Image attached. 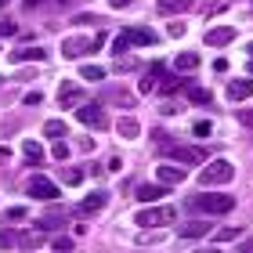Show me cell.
<instances>
[{"label": "cell", "mask_w": 253, "mask_h": 253, "mask_svg": "<svg viewBox=\"0 0 253 253\" xmlns=\"http://www.w3.org/2000/svg\"><path fill=\"white\" fill-rule=\"evenodd\" d=\"M76 120H80V123H87V126H98V130H101V126H109V120H105V109H101V105H94V101L80 105V109H76Z\"/></svg>", "instance_id": "cell-7"}, {"label": "cell", "mask_w": 253, "mask_h": 253, "mask_svg": "<svg viewBox=\"0 0 253 253\" xmlns=\"http://www.w3.org/2000/svg\"><path fill=\"white\" fill-rule=\"evenodd\" d=\"M210 221H195V224H185V228H181V239H199V235H206V232H210Z\"/></svg>", "instance_id": "cell-19"}, {"label": "cell", "mask_w": 253, "mask_h": 253, "mask_svg": "<svg viewBox=\"0 0 253 253\" xmlns=\"http://www.w3.org/2000/svg\"><path fill=\"white\" fill-rule=\"evenodd\" d=\"M73 22H76V26H90V22H98V15H90V11H84V15H76Z\"/></svg>", "instance_id": "cell-33"}, {"label": "cell", "mask_w": 253, "mask_h": 253, "mask_svg": "<svg viewBox=\"0 0 253 253\" xmlns=\"http://www.w3.org/2000/svg\"><path fill=\"white\" fill-rule=\"evenodd\" d=\"M246 51H250V54H253V43H246Z\"/></svg>", "instance_id": "cell-45"}, {"label": "cell", "mask_w": 253, "mask_h": 253, "mask_svg": "<svg viewBox=\"0 0 253 253\" xmlns=\"http://www.w3.org/2000/svg\"><path fill=\"white\" fill-rule=\"evenodd\" d=\"M26 213H29L26 206H11V210H7L4 217H7V221H22V217H26Z\"/></svg>", "instance_id": "cell-29"}, {"label": "cell", "mask_w": 253, "mask_h": 253, "mask_svg": "<svg viewBox=\"0 0 253 253\" xmlns=\"http://www.w3.org/2000/svg\"><path fill=\"white\" fill-rule=\"evenodd\" d=\"M156 177L163 181V185H177V181H185V167H174V163H159Z\"/></svg>", "instance_id": "cell-9"}, {"label": "cell", "mask_w": 253, "mask_h": 253, "mask_svg": "<svg viewBox=\"0 0 253 253\" xmlns=\"http://www.w3.org/2000/svg\"><path fill=\"white\" fill-rule=\"evenodd\" d=\"M105 203H109V192H90L80 203V213H98V210H105Z\"/></svg>", "instance_id": "cell-11"}, {"label": "cell", "mask_w": 253, "mask_h": 253, "mask_svg": "<svg viewBox=\"0 0 253 253\" xmlns=\"http://www.w3.org/2000/svg\"><path fill=\"white\" fill-rule=\"evenodd\" d=\"M22 152H26V159H29L33 167H40V159H43V148H40V141H33V137H29V141H22Z\"/></svg>", "instance_id": "cell-18"}, {"label": "cell", "mask_w": 253, "mask_h": 253, "mask_svg": "<svg viewBox=\"0 0 253 253\" xmlns=\"http://www.w3.org/2000/svg\"><path fill=\"white\" fill-rule=\"evenodd\" d=\"M43 134H47V137H54V141H58V137L65 134V123H62V120H47V123H43Z\"/></svg>", "instance_id": "cell-24"}, {"label": "cell", "mask_w": 253, "mask_h": 253, "mask_svg": "<svg viewBox=\"0 0 253 253\" xmlns=\"http://www.w3.org/2000/svg\"><path fill=\"white\" fill-rule=\"evenodd\" d=\"M174 65L181 69V73H192V69H195V65H199V54H195V51H181Z\"/></svg>", "instance_id": "cell-20"}, {"label": "cell", "mask_w": 253, "mask_h": 253, "mask_svg": "<svg viewBox=\"0 0 253 253\" xmlns=\"http://www.w3.org/2000/svg\"><path fill=\"white\" fill-rule=\"evenodd\" d=\"M73 250V239H54V253H69Z\"/></svg>", "instance_id": "cell-32"}, {"label": "cell", "mask_w": 253, "mask_h": 253, "mask_svg": "<svg viewBox=\"0 0 253 253\" xmlns=\"http://www.w3.org/2000/svg\"><path fill=\"white\" fill-rule=\"evenodd\" d=\"M26 105H43V94H40V90H29V94H26Z\"/></svg>", "instance_id": "cell-35"}, {"label": "cell", "mask_w": 253, "mask_h": 253, "mask_svg": "<svg viewBox=\"0 0 253 253\" xmlns=\"http://www.w3.org/2000/svg\"><path fill=\"white\" fill-rule=\"evenodd\" d=\"M7 4H11V0H0V7H7Z\"/></svg>", "instance_id": "cell-44"}, {"label": "cell", "mask_w": 253, "mask_h": 253, "mask_svg": "<svg viewBox=\"0 0 253 253\" xmlns=\"http://www.w3.org/2000/svg\"><path fill=\"white\" fill-rule=\"evenodd\" d=\"M232 177H235V167L228 163V159H213V163L203 167V174H199L203 185H228Z\"/></svg>", "instance_id": "cell-4"}, {"label": "cell", "mask_w": 253, "mask_h": 253, "mask_svg": "<svg viewBox=\"0 0 253 253\" xmlns=\"http://www.w3.org/2000/svg\"><path fill=\"white\" fill-rule=\"evenodd\" d=\"M239 120H243V126H253V112H243Z\"/></svg>", "instance_id": "cell-40"}, {"label": "cell", "mask_w": 253, "mask_h": 253, "mask_svg": "<svg viewBox=\"0 0 253 253\" xmlns=\"http://www.w3.org/2000/svg\"><path fill=\"white\" fill-rule=\"evenodd\" d=\"M11 33H15V22H11V18H0V37H11Z\"/></svg>", "instance_id": "cell-34"}, {"label": "cell", "mask_w": 253, "mask_h": 253, "mask_svg": "<svg viewBox=\"0 0 253 253\" xmlns=\"http://www.w3.org/2000/svg\"><path fill=\"white\" fill-rule=\"evenodd\" d=\"M84 98V90H80L76 84H62L58 87V101H62V109H69V101H80Z\"/></svg>", "instance_id": "cell-17"}, {"label": "cell", "mask_w": 253, "mask_h": 253, "mask_svg": "<svg viewBox=\"0 0 253 253\" xmlns=\"http://www.w3.org/2000/svg\"><path fill=\"white\" fill-rule=\"evenodd\" d=\"M137 243H141V246H148V243H159V228H156V235L148 232V235H141V239H137Z\"/></svg>", "instance_id": "cell-39"}, {"label": "cell", "mask_w": 253, "mask_h": 253, "mask_svg": "<svg viewBox=\"0 0 253 253\" xmlns=\"http://www.w3.org/2000/svg\"><path fill=\"white\" fill-rule=\"evenodd\" d=\"M54 159H69V145L62 141V137L54 141Z\"/></svg>", "instance_id": "cell-30"}, {"label": "cell", "mask_w": 253, "mask_h": 253, "mask_svg": "<svg viewBox=\"0 0 253 253\" xmlns=\"http://www.w3.org/2000/svg\"><path fill=\"white\" fill-rule=\"evenodd\" d=\"M15 243H18V246H29V250H33V246H40V243H43V232L37 228V232H33V235H18Z\"/></svg>", "instance_id": "cell-25"}, {"label": "cell", "mask_w": 253, "mask_h": 253, "mask_svg": "<svg viewBox=\"0 0 253 253\" xmlns=\"http://www.w3.org/2000/svg\"><path fill=\"white\" fill-rule=\"evenodd\" d=\"M192 206L203 210V213H228V210H235V199L224 195V192H203V195L192 199Z\"/></svg>", "instance_id": "cell-2"}, {"label": "cell", "mask_w": 253, "mask_h": 253, "mask_svg": "<svg viewBox=\"0 0 253 253\" xmlns=\"http://www.w3.org/2000/svg\"><path fill=\"white\" fill-rule=\"evenodd\" d=\"M134 195H137L141 203H156V199H163V195H167V185H163V181H159V185H141Z\"/></svg>", "instance_id": "cell-15"}, {"label": "cell", "mask_w": 253, "mask_h": 253, "mask_svg": "<svg viewBox=\"0 0 253 253\" xmlns=\"http://www.w3.org/2000/svg\"><path fill=\"white\" fill-rule=\"evenodd\" d=\"M15 239H18V235H11V232H0V250H7L11 243H15Z\"/></svg>", "instance_id": "cell-38"}, {"label": "cell", "mask_w": 253, "mask_h": 253, "mask_svg": "<svg viewBox=\"0 0 253 253\" xmlns=\"http://www.w3.org/2000/svg\"><path fill=\"white\" fill-rule=\"evenodd\" d=\"M116 69H120V73H126V69H137V62H134V58H120Z\"/></svg>", "instance_id": "cell-37"}, {"label": "cell", "mask_w": 253, "mask_h": 253, "mask_svg": "<svg viewBox=\"0 0 253 253\" xmlns=\"http://www.w3.org/2000/svg\"><path fill=\"white\" fill-rule=\"evenodd\" d=\"M181 84H185L181 76H163V80H159V90H163V94H170V90H177Z\"/></svg>", "instance_id": "cell-26"}, {"label": "cell", "mask_w": 253, "mask_h": 253, "mask_svg": "<svg viewBox=\"0 0 253 253\" xmlns=\"http://www.w3.org/2000/svg\"><path fill=\"white\" fill-rule=\"evenodd\" d=\"M37 4H43V0H26V7H37Z\"/></svg>", "instance_id": "cell-43"}, {"label": "cell", "mask_w": 253, "mask_h": 253, "mask_svg": "<svg viewBox=\"0 0 253 253\" xmlns=\"http://www.w3.org/2000/svg\"><path fill=\"white\" fill-rule=\"evenodd\" d=\"M253 94V80H232V84H228V98L232 101H246Z\"/></svg>", "instance_id": "cell-13"}, {"label": "cell", "mask_w": 253, "mask_h": 253, "mask_svg": "<svg viewBox=\"0 0 253 253\" xmlns=\"http://www.w3.org/2000/svg\"><path fill=\"white\" fill-rule=\"evenodd\" d=\"M26 192L33 195V199H43V203H54L58 199V185L54 181H47V177H29V185H26Z\"/></svg>", "instance_id": "cell-6"}, {"label": "cell", "mask_w": 253, "mask_h": 253, "mask_svg": "<svg viewBox=\"0 0 253 253\" xmlns=\"http://www.w3.org/2000/svg\"><path fill=\"white\" fill-rule=\"evenodd\" d=\"M43 58H47V51L37 47V43H33V47H18V51H11V62H43Z\"/></svg>", "instance_id": "cell-12"}, {"label": "cell", "mask_w": 253, "mask_h": 253, "mask_svg": "<svg viewBox=\"0 0 253 253\" xmlns=\"http://www.w3.org/2000/svg\"><path fill=\"white\" fill-rule=\"evenodd\" d=\"M62 177H65V185H80V181H84V174H80L76 167H65V170H62Z\"/></svg>", "instance_id": "cell-27"}, {"label": "cell", "mask_w": 253, "mask_h": 253, "mask_svg": "<svg viewBox=\"0 0 253 253\" xmlns=\"http://www.w3.org/2000/svg\"><path fill=\"white\" fill-rule=\"evenodd\" d=\"M232 40H235V29L232 26H217V29L206 33V43H210V47H224V43H232Z\"/></svg>", "instance_id": "cell-10"}, {"label": "cell", "mask_w": 253, "mask_h": 253, "mask_svg": "<svg viewBox=\"0 0 253 253\" xmlns=\"http://www.w3.org/2000/svg\"><path fill=\"white\" fill-rule=\"evenodd\" d=\"M188 101H192V105H210L213 94H210V90H203V87H192L188 90Z\"/></svg>", "instance_id": "cell-23"}, {"label": "cell", "mask_w": 253, "mask_h": 253, "mask_svg": "<svg viewBox=\"0 0 253 253\" xmlns=\"http://www.w3.org/2000/svg\"><path fill=\"white\" fill-rule=\"evenodd\" d=\"M174 217H177L174 206H145V210H137L134 221L141 224V228H167Z\"/></svg>", "instance_id": "cell-3"}, {"label": "cell", "mask_w": 253, "mask_h": 253, "mask_svg": "<svg viewBox=\"0 0 253 253\" xmlns=\"http://www.w3.org/2000/svg\"><path fill=\"white\" fill-rule=\"evenodd\" d=\"M80 76H84L87 84H101V80H105V69L101 65H80Z\"/></svg>", "instance_id": "cell-21"}, {"label": "cell", "mask_w": 253, "mask_h": 253, "mask_svg": "<svg viewBox=\"0 0 253 253\" xmlns=\"http://www.w3.org/2000/svg\"><path fill=\"white\" fill-rule=\"evenodd\" d=\"M116 134H120V137H126V141H134V137L141 134V123H137L134 116H123V120L116 123Z\"/></svg>", "instance_id": "cell-16"}, {"label": "cell", "mask_w": 253, "mask_h": 253, "mask_svg": "<svg viewBox=\"0 0 253 253\" xmlns=\"http://www.w3.org/2000/svg\"><path fill=\"white\" fill-rule=\"evenodd\" d=\"M137 43H145V47H152V43H159L156 37V29H148V26H130V29H123L120 37H116V54H123L126 47H137Z\"/></svg>", "instance_id": "cell-1"}, {"label": "cell", "mask_w": 253, "mask_h": 253, "mask_svg": "<svg viewBox=\"0 0 253 253\" xmlns=\"http://www.w3.org/2000/svg\"><path fill=\"white\" fill-rule=\"evenodd\" d=\"M163 76H167V69H163V65H152V69H148V73L141 76L137 90H141V94H152V90L159 87V80H163Z\"/></svg>", "instance_id": "cell-8"}, {"label": "cell", "mask_w": 253, "mask_h": 253, "mask_svg": "<svg viewBox=\"0 0 253 253\" xmlns=\"http://www.w3.org/2000/svg\"><path fill=\"white\" fill-rule=\"evenodd\" d=\"M195 253H221V250H213V246H206V250H195Z\"/></svg>", "instance_id": "cell-42"}, {"label": "cell", "mask_w": 253, "mask_h": 253, "mask_svg": "<svg viewBox=\"0 0 253 253\" xmlns=\"http://www.w3.org/2000/svg\"><path fill=\"white\" fill-rule=\"evenodd\" d=\"M235 235H239V228H221V232H213L217 243H228V239H235Z\"/></svg>", "instance_id": "cell-28"}, {"label": "cell", "mask_w": 253, "mask_h": 253, "mask_svg": "<svg viewBox=\"0 0 253 253\" xmlns=\"http://www.w3.org/2000/svg\"><path fill=\"white\" fill-rule=\"evenodd\" d=\"M192 130H195V134H199V137H210V130H213V126H210V123H206V120H199V123H195V126H192Z\"/></svg>", "instance_id": "cell-31"}, {"label": "cell", "mask_w": 253, "mask_h": 253, "mask_svg": "<svg viewBox=\"0 0 253 253\" xmlns=\"http://www.w3.org/2000/svg\"><path fill=\"white\" fill-rule=\"evenodd\" d=\"M65 224H69V217H40L37 221L40 232H54V228H65Z\"/></svg>", "instance_id": "cell-22"}, {"label": "cell", "mask_w": 253, "mask_h": 253, "mask_svg": "<svg viewBox=\"0 0 253 253\" xmlns=\"http://www.w3.org/2000/svg\"><path fill=\"white\" fill-rule=\"evenodd\" d=\"M112 7H126V4H134V0H109Z\"/></svg>", "instance_id": "cell-41"}, {"label": "cell", "mask_w": 253, "mask_h": 253, "mask_svg": "<svg viewBox=\"0 0 253 253\" xmlns=\"http://www.w3.org/2000/svg\"><path fill=\"white\" fill-rule=\"evenodd\" d=\"M188 7H195V0H159L156 4L159 15H181V11H188Z\"/></svg>", "instance_id": "cell-14"}, {"label": "cell", "mask_w": 253, "mask_h": 253, "mask_svg": "<svg viewBox=\"0 0 253 253\" xmlns=\"http://www.w3.org/2000/svg\"><path fill=\"white\" fill-rule=\"evenodd\" d=\"M170 37H185V22H177V18L170 22Z\"/></svg>", "instance_id": "cell-36"}, {"label": "cell", "mask_w": 253, "mask_h": 253, "mask_svg": "<svg viewBox=\"0 0 253 253\" xmlns=\"http://www.w3.org/2000/svg\"><path fill=\"white\" fill-rule=\"evenodd\" d=\"M94 40H87V37H65L62 40V54L65 58H87V54H94Z\"/></svg>", "instance_id": "cell-5"}]
</instances>
